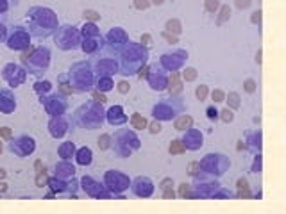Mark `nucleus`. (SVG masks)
I'll return each mask as SVG.
<instances>
[{"label":"nucleus","mask_w":286,"mask_h":214,"mask_svg":"<svg viewBox=\"0 0 286 214\" xmlns=\"http://www.w3.org/2000/svg\"><path fill=\"white\" fill-rule=\"evenodd\" d=\"M238 196H240V198H248V196H250L248 182L245 178H240V180H238Z\"/></svg>","instance_id":"nucleus-1"},{"label":"nucleus","mask_w":286,"mask_h":214,"mask_svg":"<svg viewBox=\"0 0 286 214\" xmlns=\"http://www.w3.org/2000/svg\"><path fill=\"white\" fill-rule=\"evenodd\" d=\"M191 123H193L191 116H181L177 121H175V129H177V130H184V129L190 127Z\"/></svg>","instance_id":"nucleus-2"},{"label":"nucleus","mask_w":286,"mask_h":214,"mask_svg":"<svg viewBox=\"0 0 286 214\" xmlns=\"http://www.w3.org/2000/svg\"><path fill=\"white\" fill-rule=\"evenodd\" d=\"M172 95L181 91V82H179V73H172V80H170V88H168Z\"/></svg>","instance_id":"nucleus-3"},{"label":"nucleus","mask_w":286,"mask_h":214,"mask_svg":"<svg viewBox=\"0 0 286 214\" xmlns=\"http://www.w3.org/2000/svg\"><path fill=\"white\" fill-rule=\"evenodd\" d=\"M131 123H133L134 129H145L147 127V120L141 116V114H133V118H131Z\"/></svg>","instance_id":"nucleus-4"},{"label":"nucleus","mask_w":286,"mask_h":214,"mask_svg":"<svg viewBox=\"0 0 286 214\" xmlns=\"http://www.w3.org/2000/svg\"><path fill=\"white\" fill-rule=\"evenodd\" d=\"M168 150H170V154H184L186 152V148H184V145L181 141H172Z\"/></svg>","instance_id":"nucleus-5"},{"label":"nucleus","mask_w":286,"mask_h":214,"mask_svg":"<svg viewBox=\"0 0 286 214\" xmlns=\"http://www.w3.org/2000/svg\"><path fill=\"white\" fill-rule=\"evenodd\" d=\"M229 14H231L229 5H222V9H220V16H218V20H216V23H218V25H222V23L229 18Z\"/></svg>","instance_id":"nucleus-6"},{"label":"nucleus","mask_w":286,"mask_h":214,"mask_svg":"<svg viewBox=\"0 0 286 214\" xmlns=\"http://www.w3.org/2000/svg\"><path fill=\"white\" fill-rule=\"evenodd\" d=\"M166 29H168V32H173L175 36L181 32V23L177 21V20H170L168 23H166Z\"/></svg>","instance_id":"nucleus-7"},{"label":"nucleus","mask_w":286,"mask_h":214,"mask_svg":"<svg viewBox=\"0 0 286 214\" xmlns=\"http://www.w3.org/2000/svg\"><path fill=\"white\" fill-rule=\"evenodd\" d=\"M204 5H206V11H208V13H215V11L220 7L218 0H206V4H204Z\"/></svg>","instance_id":"nucleus-8"},{"label":"nucleus","mask_w":286,"mask_h":214,"mask_svg":"<svg viewBox=\"0 0 286 214\" xmlns=\"http://www.w3.org/2000/svg\"><path fill=\"white\" fill-rule=\"evenodd\" d=\"M195 95H197L199 100H204V98L208 97V86H199L197 91H195Z\"/></svg>","instance_id":"nucleus-9"},{"label":"nucleus","mask_w":286,"mask_h":214,"mask_svg":"<svg viewBox=\"0 0 286 214\" xmlns=\"http://www.w3.org/2000/svg\"><path fill=\"white\" fill-rule=\"evenodd\" d=\"M150 4H149V0H134V7L136 9H147Z\"/></svg>","instance_id":"nucleus-10"},{"label":"nucleus","mask_w":286,"mask_h":214,"mask_svg":"<svg viewBox=\"0 0 286 214\" xmlns=\"http://www.w3.org/2000/svg\"><path fill=\"white\" fill-rule=\"evenodd\" d=\"M195 77H197V72H195L193 68H186V70H184V78H186V80H193Z\"/></svg>","instance_id":"nucleus-11"},{"label":"nucleus","mask_w":286,"mask_h":214,"mask_svg":"<svg viewBox=\"0 0 286 214\" xmlns=\"http://www.w3.org/2000/svg\"><path fill=\"white\" fill-rule=\"evenodd\" d=\"M199 170H200V164H199V162H190V166H188V173H190V175H195Z\"/></svg>","instance_id":"nucleus-12"},{"label":"nucleus","mask_w":286,"mask_h":214,"mask_svg":"<svg viewBox=\"0 0 286 214\" xmlns=\"http://www.w3.org/2000/svg\"><path fill=\"white\" fill-rule=\"evenodd\" d=\"M179 195L181 196H190V186H188V184H181V187H179Z\"/></svg>","instance_id":"nucleus-13"},{"label":"nucleus","mask_w":286,"mask_h":214,"mask_svg":"<svg viewBox=\"0 0 286 214\" xmlns=\"http://www.w3.org/2000/svg\"><path fill=\"white\" fill-rule=\"evenodd\" d=\"M256 89V82L252 80V78H248V80H245V91H248V93H252Z\"/></svg>","instance_id":"nucleus-14"},{"label":"nucleus","mask_w":286,"mask_h":214,"mask_svg":"<svg viewBox=\"0 0 286 214\" xmlns=\"http://www.w3.org/2000/svg\"><path fill=\"white\" fill-rule=\"evenodd\" d=\"M163 38L168 39L170 43H177V36H175V34H172V32H168V30H165V32H163Z\"/></svg>","instance_id":"nucleus-15"},{"label":"nucleus","mask_w":286,"mask_h":214,"mask_svg":"<svg viewBox=\"0 0 286 214\" xmlns=\"http://www.w3.org/2000/svg\"><path fill=\"white\" fill-rule=\"evenodd\" d=\"M213 100H215V102H222V100H224V93H222L220 89H215V91H213Z\"/></svg>","instance_id":"nucleus-16"},{"label":"nucleus","mask_w":286,"mask_h":214,"mask_svg":"<svg viewBox=\"0 0 286 214\" xmlns=\"http://www.w3.org/2000/svg\"><path fill=\"white\" fill-rule=\"evenodd\" d=\"M259 20H261V11L252 13V16H250V21H252V23H259Z\"/></svg>","instance_id":"nucleus-17"},{"label":"nucleus","mask_w":286,"mask_h":214,"mask_svg":"<svg viewBox=\"0 0 286 214\" xmlns=\"http://www.w3.org/2000/svg\"><path fill=\"white\" fill-rule=\"evenodd\" d=\"M84 16H86V18H90V20H98V18H100V14H97L95 11H86V13H84Z\"/></svg>","instance_id":"nucleus-18"},{"label":"nucleus","mask_w":286,"mask_h":214,"mask_svg":"<svg viewBox=\"0 0 286 214\" xmlns=\"http://www.w3.org/2000/svg\"><path fill=\"white\" fill-rule=\"evenodd\" d=\"M159 130H161V125H159V123H156V121L150 123V132H152V134H157Z\"/></svg>","instance_id":"nucleus-19"},{"label":"nucleus","mask_w":286,"mask_h":214,"mask_svg":"<svg viewBox=\"0 0 286 214\" xmlns=\"http://www.w3.org/2000/svg\"><path fill=\"white\" fill-rule=\"evenodd\" d=\"M222 114H224V116H222V120H224V121H231V120H232V113H231L229 109H225Z\"/></svg>","instance_id":"nucleus-20"},{"label":"nucleus","mask_w":286,"mask_h":214,"mask_svg":"<svg viewBox=\"0 0 286 214\" xmlns=\"http://www.w3.org/2000/svg\"><path fill=\"white\" fill-rule=\"evenodd\" d=\"M0 136L2 137H11V130H9L7 127H2V129H0Z\"/></svg>","instance_id":"nucleus-21"},{"label":"nucleus","mask_w":286,"mask_h":214,"mask_svg":"<svg viewBox=\"0 0 286 214\" xmlns=\"http://www.w3.org/2000/svg\"><path fill=\"white\" fill-rule=\"evenodd\" d=\"M118 89H120V93H127V89H129L127 82H120V84H118Z\"/></svg>","instance_id":"nucleus-22"},{"label":"nucleus","mask_w":286,"mask_h":214,"mask_svg":"<svg viewBox=\"0 0 286 214\" xmlns=\"http://www.w3.org/2000/svg\"><path fill=\"white\" fill-rule=\"evenodd\" d=\"M173 196H175V193L172 191L170 187H168V189H165V193H163V198H173Z\"/></svg>","instance_id":"nucleus-23"},{"label":"nucleus","mask_w":286,"mask_h":214,"mask_svg":"<svg viewBox=\"0 0 286 214\" xmlns=\"http://www.w3.org/2000/svg\"><path fill=\"white\" fill-rule=\"evenodd\" d=\"M147 75H149V68L145 66V68H141V72L138 73V77H140V78H145V77H147Z\"/></svg>","instance_id":"nucleus-24"},{"label":"nucleus","mask_w":286,"mask_h":214,"mask_svg":"<svg viewBox=\"0 0 286 214\" xmlns=\"http://www.w3.org/2000/svg\"><path fill=\"white\" fill-rule=\"evenodd\" d=\"M36 182H38V186H43V184L47 182V177H45V175H41V173H39V175H38V178H36Z\"/></svg>","instance_id":"nucleus-25"},{"label":"nucleus","mask_w":286,"mask_h":214,"mask_svg":"<svg viewBox=\"0 0 286 214\" xmlns=\"http://www.w3.org/2000/svg\"><path fill=\"white\" fill-rule=\"evenodd\" d=\"M93 97H95L97 100H98V102H100V104H104V102H106V100H107V98L104 97V95H100V93H93Z\"/></svg>","instance_id":"nucleus-26"},{"label":"nucleus","mask_w":286,"mask_h":214,"mask_svg":"<svg viewBox=\"0 0 286 214\" xmlns=\"http://www.w3.org/2000/svg\"><path fill=\"white\" fill-rule=\"evenodd\" d=\"M231 102H232V107H238L240 102H238V97L236 95H231Z\"/></svg>","instance_id":"nucleus-27"},{"label":"nucleus","mask_w":286,"mask_h":214,"mask_svg":"<svg viewBox=\"0 0 286 214\" xmlns=\"http://www.w3.org/2000/svg\"><path fill=\"white\" fill-rule=\"evenodd\" d=\"M170 184H172V180H170V178H166V180H163L161 187H163V189H168V187H170Z\"/></svg>","instance_id":"nucleus-28"},{"label":"nucleus","mask_w":286,"mask_h":214,"mask_svg":"<svg viewBox=\"0 0 286 214\" xmlns=\"http://www.w3.org/2000/svg\"><path fill=\"white\" fill-rule=\"evenodd\" d=\"M141 41L149 45V43H150V36H149V34H143V38H141Z\"/></svg>","instance_id":"nucleus-29"},{"label":"nucleus","mask_w":286,"mask_h":214,"mask_svg":"<svg viewBox=\"0 0 286 214\" xmlns=\"http://www.w3.org/2000/svg\"><path fill=\"white\" fill-rule=\"evenodd\" d=\"M208 116H209V118H215V116H216L215 109H208Z\"/></svg>","instance_id":"nucleus-30"},{"label":"nucleus","mask_w":286,"mask_h":214,"mask_svg":"<svg viewBox=\"0 0 286 214\" xmlns=\"http://www.w3.org/2000/svg\"><path fill=\"white\" fill-rule=\"evenodd\" d=\"M236 4H238V5H240V7H242V5H243V7H245V5H247V4H248V0H238V2H236Z\"/></svg>","instance_id":"nucleus-31"},{"label":"nucleus","mask_w":286,"mask_h":214,"mask_svg":"<svg viewBox=\"0 0 286 214\" xmlns=\"http://www.w3.org/2000/svg\"><path fill=\"white\" fill-rule=\"evenodd\" d=\"M5 189H7V186H5V184H0V193H4Z\"/></svg>","instance_id":"nucleus-32"},{"label":"nucleus","mask_w":286,"mask_h":214,"mask_svg":"<svg viewBox=\"0 0 286 214\" xmlns=\"http://www.w3.org/2000/svg\"><path fill=\"white\" fill-rule=\"evenodd\" d=\"M2 177H5V171H4V170H0V178H2Z\"/></svg>","instance_id":"nucleus-33"},{"label":"nucleus","mask_w":286,"mask_h":214,"mask_svg":"<svg viewBox=\"0 0 286 214\" xmlns=\"http://www.w3.org/2000/svg\"><path fill=\"white\" fill-rule=\"evenodd\" d=\"M154 4H163V0H152Z\"/></svg>","instance_id":"nucleus-34"},{"label":"nucleus","mask_w":286,"mask_h":214,"mask_svg":"<svg viewBox=\"0 0 286 214\" xmlns=\"http://www.w3.org/2000/svg\"><path fill=\"white\" fill-rule=\"evenodd\" d=\"M0 154H2V143H0Z\"/></svg>","instance_id":"nucleus-35"}]
</instances>
